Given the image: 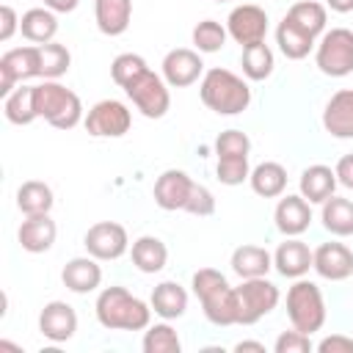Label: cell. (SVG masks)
Returning <instances> with one entry per match:
<instances>
[{"label": "cell", "instance_id": "6da1fadb", "mask_svg": "<svg viewBox=\"0 0 353 353\" xmlns=\"http://www.w3.org/2000/svg\"><path fill=\"white\" fill-rule=\"evenodd\" d=\"M97 323L108 331H143L152 323V306L127 287H105L94 301Z\"/></svg>", "mask_w": 353, "mask_h": 353}, {"label": "cell", "instance_id": "7a4b0ae2", "mask_svg": "<svg viewBox=\"0 0 353 353\" xmlns=\"http://www.w3.org/2000/svg\"><path fill=\"white\" fill-rule=\"evenodd\" d=\"M199 97L218 116H240L251 105V85L243 74H234L223 66H212L199 80Z\"/></svg>", "mask_w": 353, "mask_h": 353}, {"label": "cell", "instance_id": "3957f363", "mask_svg": "<svg viewBox=\"0 0 353 353\" xmlns=\"http://www.w3.org/2000/svg\"><path fill=\"white\" fill-rule=\"evenodd\" d=\"M190 287H193V295L201 303L204 317L212 325H218V328L237 325V295H234V287L229 284V279L221 270L199 268L190 276Z\"/></svg>", "mask_w": 353, "mask_h": 353}, {"label": "cell", "instance_id": "277c9868", "mask_svg": "<svg viewBox=\"0 0 353 353\" xmlns=\"http://www.w3.org/2000/svg\"><path fill=\"white\" fill-rule=\"evenodd\" d=\"M33 91H36V113L50 127H55V130H74L85 119L80 97L72 88H66L63 83L41 80V83L33 85Z\"/></svg>", "mask_w": 353, "mask_h": 353}, {"label": "cell", "instance_id": "5b68a950", "mask_svg": "<svg viewBox=\"0 0 353 353\" xmlns=\"http://www.w3.org/2000/svg\"><path fill=\"white\" fill-rule=\"evenodd\" d=\"M287 320L292 328L303 331V334H317L325 325L328 309H325V298L323 290L317 287V281L312 279H292V284L287 287Z\"/></svg>", "mask_w": 353, "mask_h": 353}, {"label": "cell", "instance_id": "8992f818", "mask_svg": "<svg viewBox=\"0 0 353 353\" xmlns=\"http://www.w3.org/2000/svg\"><path fill=\"white\" fill-rule=\"evenodd\" d=\"M234 295H237V325H254V323H259L281 301V290L268 276L240 279V284L234 287Z\"/></svg>", "mask_w": 353, "mask_h": 353}, {"label": "cell", "instance_id": "52a82bcc", "mask_svg": "<svg viewBox=\"0 0 353 353\" xmlns=\"http://www.w3.org/2000/svg\"><path fill=\"white\" fill-rule=\"evenodd\" d=\"M314 66L325 77H347L353 72V30L331 28L314 44Z\"/></svg>", "mask_w": 353, "mask_h": 353}, {"label": "cell", "instance_id": "ba28073f", "mask_svg": "<svg viewBox=\"0 0 353 353\" xmlns=\"http://www.w3.org/2000/svg\"><path fill=\"white\" fill-rule=\"evenodd\" d=\"M127 99L135 105V110L146 119H163L171 110V85L157 72H143L135 83L124 88Z\"/></svg>", "mask_w": 353, "mask_h": 353}, {"label": "cell", "instance_id": "9c48e42d", "mask_svg": "<svg viewBox=\"0 0 353 353\" xmlns=\"http://www.w3.org/2000/svg\"><path fill=\"white\" fill-rule=\"evenodd\" d=\"M83 124L91 138H121L132 127V110L121 99H99L88 108Z\"/></svg>", "mask_w": 353, "mask_h": 353}, {"label": "cell", "instance_id": "30bf717a", "mask_svg": "<svg viewBox=\"0 0 353 353\" xmlns=\"http://www.w3.org/2000/svg\"><path fill=\"white\" fill-rule=\"evenodd\" d=\"M83 245H85V254L97 256L99 262H116L130 251L132 243H130V234H127V229L121 223L97 221L83 234Z\"/></svg>", "mask_w": 353, "mask_h": 353}, {"label": "cell", "instance_id": "8fae6325", "mask_svg": "<svg viewBox=\"0 0 353 353\" xmlns=\"http://www.w3.org/2000/svg\"><path fill=\"white\" fill-rule=\"evenodd\" d=\"M30 77H41L39 44L14 47L0 55V97H8L19 83H25Z\"/></svg>", "mask_w": 353, "mask_h": 353}, {"label": "cell", "instance_id": "7c38bea8", "mask_svg": "<svg viewBox=\"0 0 353 353\" xmlns=\"http://www.w3.org/2000/svg\"><path fill=\"white\" fill-rule=\"evenodd\" d=\"M226 30H229V39L237 41L240 47L259 44L268 36V11L256 3H240L229 11Z\"/></svg>", "mask_w": 353, "mask_h": 353}, {"label": "cell", "instance_id": "4fadbf2b", "mask_svg": "<svg viewBox=\"0 0 353 353\" xmlns=\"http://www.w3.org/2000/svg\"><path fill=\"white\" fill-rule=\"evenodd\" d=\"M160 74L171 88H188L204 77V61L199 50L190 47H174L163 55Z\"/></svg>", "mask_w": 353, "mask_h": 353}, {"label": "cell", "instance_id": "5bb4252c", "mask_svg": "<svg viewBox=\"0 0 353 353\" xmlns=\"http://www.w3.org/2000/svg\"><path fill=\"white\" fill-rule=\"evenodd\" d=\"M312 270L325 279V281H345V279H353V251L339 243V240H328V243H320L314 248V262H312Z\"/></svg>", "mask_w": 353, "mask_h": 353}, {"label": "cell", "instance_id": "9a60e30c", "mask_svg": "<svg viewBox=\"0 0 353 353\" xmlns=\"http://www.w3.org/2000/svg\"><path fill=\"white\" fill-rule=\"evenodd\" d=\"M39 331L44 339L61 345L77 334V312L66 301H47L39 312Z\"/></svg>", "mask_w": 353, "mask_h": 353}, {"label": "cell", "instance_id": "2e32d148", "mask_svg": "<svg viewBox=\"0 0 353 353\" xmlns=\"http://www.w3.org/2000/svg\"><path fill=\"white\" fill-rule=\"evenodd\" d=\"M193 176L182 168H165L157 179H154V204L165 212H176V210H185V201L190 196V188H193Z\"/></svg>", "mask_w": 353, "mask_h": 353}, {"label": "cell", "instance_id": "e0dca14e", "mask_svg": "<svg viewBox=\"0 0 353 353\" xmlns=\"http://www.w3.org/2000/svg\"><path fill=\"white\" fill-rule=\"evenodd\" d=\"M273 223L284 237H301L312 226V204L301 193L279 196V204L273 210Z\"/></svg>", "mask_w": 353, "mask_h": 353}, {"label": "cell", "instance_id": "ac0fdd59", "mask_svg": "<svg viewBox=\"0 0 353 353\" xmlns=\"http://www.w3.org/2000/svg\"><path fill=\"white\" fill-rule=\"evenodd\" d=\"M314 262V248L303 243L301 237H284L279 248L273 251V270L284 279H303L312 270Z\"/></svg>", "mask_w": 353, "mask_h": 353}, {"label": "cell", "instance_id": "d6986e66", "mask_svg": "<svg viewBox=\"0 0 353 353\" xmlns=\"http://www.w3.org/2000/svg\"><path fill=\"white\" fill-rule=\"evenodd\" d=\"M323 130L339 141L353 138V88H339L331 94L323 108Z\"/></svg>", "mask_w": 353, "mask_h": 353}, {"label": "cell", "instance_id": "ffe728a7", "mask_svg": "<svg viewBox=\"0 0 353 353\" xmlns=\"http://www.w3.org/2000/svg\"><path fill=\"white\" fill-rule=\"evenodd\" d=\"M61 281L69 292L74 295H88L94 290H99L102 284V268H99V259L85 254V256H72L63 270H61Z\"/></svg>", "mask_w": 353, "mask_h": 353}, {"label": "cell", "instance_id": "44dd1931", "mask_svg": "<svg viewBox=\"0 0 353 353\" xmlns=\"http://www.w3.org/2000/svg\"><path fill=\"white\" fill-rule=\"evenodd\" d=\"M58 237V226L55 221L47 215H25V221L17 229V240L22 245V251L28 254H47L55 245Z\"/></svg>", "mask_w": 353, "mask_h": 353}, {"label": "cell", "instance_id": "7402d4cb", "mask_svg": "<svg viewBox=\"0 0 353 353\" xmlns=\"http://www.w3.org/2000/svg\"><path fill=\"white\" fill-rule=\"evenodd\" d=\"M336 171L331 165H323V163H314V165H306L301 171V179H298V193L309 201V204H323L325 199H331L336 193Z\"/></svg>", "mask_w": 353, "mask_h": 353}, {"label": "cell", "instance_id": "603a6c76", "mask_svg": "<svg viewBox=\"0 0 353 353\" xmlns=\"http://www.w3.org/2000/svg\"><path fill=\"white\" fill-rule=\"evenodd\" d=\"M229 265L237 279H256V276H268L273 270V254L265 245L243 243L232 251Z\"/></svg>", "mask_w": 353, "mask_h": 353}, {"label": "cell", "instance_id": "cb8c5ba5", "mask_svg": "<svg viewBox=\"0 0 353 353\" xmlns=\"http://www.w3.org/2000/svg\"><path fill=\"white\" fill-rule=\"evenodd\" d=\"M149 306L160 320H179L188 312V290L179 281H160L149 295Z\"/></svg>", "mask_w": 353, "mask_h": 353}, {"label": "cell", "instance_id": "d4e9b609", "mask_svg": "<svg viewBox=\"0 0 353 353\" xmlns=\"http://www.w3.org/2000/svg\"><path fill=\"white\" fill-rule=\"evenodd\" d=\"M94 22L105 36L127 33L132 22V0H94Z\"/></svg>", "mask_w": 353, "mask_h": 353}, {"label": "cell", "instance_id": "484cf974", "mask_svg": "<svg viewBox=\"0 0 353 353\" xmlns=\"http://www.w3.org/2000/svg\"><path fill=\"white\" fill-rule=\"evenodd\" d=\"M19 33H22V39L30 41V44L55 41V33H58V14L50 11L47 6L28 8V11L19 17Z\"/></svg>", "mask_w": 353, "mask_h": 353}, {"label": "cell", "instance_id": "4316f807", "mask_svg": "<svg viewBox=\"0 0 353 353\" xmlns=\"http://www.w3.org/2000/svg\"><path fill=\"white\" fill-rule=\"evenodd\" d=\"M130 259L141 273H160L168 265V245L154 234H141L130 245Z\"/></svg>", "mask_w": 353, "mask_h": 353}, {"label": "cell", "instance_id": "83f0119b", "mask_svg": "<svg viewBox=\"0 0 353 353\" xmlns=\"http://www.w3.org/2000/svg\"><path fill=\"white\" fill-rule=\"evenodd\" d=\"M284 19H290L295 28H301L312 39H320L328 25V8L325 3H317V0H298L287 8Z\"/></svg>", "mask_w": 353, "mask_h": 353}, {"label": "cell", "instance_id": "f1b7e54d", "mask_svg": "<svg viewBox=\"0 0 353 353\" xmlns=\"http://www.w3.org/2000/svg\"><path fill=\"white\" fill-rule=\"evenodd\" d=\"M248 185L262 199H279L287 190V168L281 163H276V160H265V163L251 168Z\"/></svg>", "mask_w": 353, "mask_h": 353}, {"label": "cell", "instance_id": "f546056e", "mask_svg": "<svg viewBox=\"0 0 353 353\" xmlns=\"http://www.w3.org/2000/svg\"><path fill=\"white\" fill-rule=\"evenodd\" d=\"M320 223L334 237H350L353 234V201L345 196H331L320 204Z\"/></svg>", "mask_w": 353, "mask_h": 353}, {"label": "cell", "instance_id": "4dcf8cb0", "mask_svg": "<svg viewBox=\"0 0 353 353\" xmlns=\"http://www.w3.org/2000/svg\"><path fill=\"white\" fill-rule=\"evenodd\" d=\"M3 116L14 127H28L39 119L36 113V91L33 85L19 83L8 97H3Z\"/></svg>", "mask_w": 353, "mask_h": 353}, {"label": "cell", "instance_id": "1f68e13d", "mask_svg": "<svg viewBox=\"0 0 353 353\" xmlns=\"http://www.w3.org/2000/svg\"><path fill=\"white\" fill-rule=\"evenodd\" d=\"M55 204V193L41 179H28L17 188V210L22 215H47Z\"/></svg>", "mask_w": 353, "mask_h": 353}, {"label": "cell", "instance_id": "d6a6232c", "mask_svg": "<svg viewBox=\"0 0 353 353\" xmlns=\"http://www.w3.org/2000/svg\"><path fill=\"white\" fill-rule=\"evenodd\" d=\"M276 44H279V50H281V55L287 61H303L314 50L317 39H312L309 33H303L301 28H295L290 19H281L276 25Z\"/></svg>", "mask_w": 353, "mask_h": 353}, {"label": "cell", "instance_id": "836d02e7", "mask_svg": "<svg viewBox=\"0 0 353 353\" xmlns=\"http://www.w3.org/2000/svg\"><path fill=\"white\" fill-rule=\"evenodd\" d=\"M240 66H243V77H245V80L262 83V80H268V77L273 74V69H276V55H273V50H270L265 41L248 44V47H243V52H240Z\"/></svg>", "mask_w": 353, "mask_h": 353}, {"label": "cell", "instance_id": "e575fe53", "mask_svg": "<svg viewBox=\"0 0 353 353\" xmlns=\"http://www.w3.org/2000/svg\"><path fill=\"white\" fill-rule=\"evenodd\" d=\"M141 350H143V353H179V350H182V339H179L176 328L171 325V320L149 323V325L143 328Z\"/></svg>", "mask_w": 353, "mask_h": 353}, {"label": "cell", "instance_id": "d590c367", "mask_svg": "<svg viewBox=\"0 0 353 353\" xmlns=\"http://www.w3.org/2000/svg\"><path fill=\"white\" fill-rule=\"evenodd\" d=\"M72 66V52L61 41H47L39 44V69L41 80H61Z\"/></svg>", "mask_w": 353, "mask_h": 353}, {"label": "cell", "instance_id": "8d00e7d4", "mask_svg": "<svg viewBox=\"0 0 353 353\" xmlns=\"http://www.w3.org/2000/svg\"><path fill=\"white\" fill-rule=\"evenodd\" d=\"M193 50H199L201 55H210V52H221L226 47V39H229V30L226 25H221L218 19H201L193 33Z\"/></svg>", "mask_w": 353, "mask_h": 353}, {"label": "cell", "instance_id": "74e56055", "mask_svg": "<svg viewBox=\"0 0 353 353\" xmlns=\"http://www.w3.org/2000/svg\"><path fill=\"white\" fill-rule=\"evenodd\" d=\"M143 72H149V63L143 55L138 52H119L113 61H110V77L119 88H127L130 83H135Z\"/></svg>", "mask_w": 353, "mask_h": 353}, {"label": "cell", "instance_id": "f35d334b", "mask_svg": "<svg viewBox=\"0 0 353 353\" xmlns=\"http://www.w3.org/2000/svg\"><path fill=\"white\" fill-rule=\"evenodd\" d=\"M248 176H251L248 157H218V163H215V179L221 185L234 188V185L248 182Z\"/></svg>", "mask_w": 353, "mask_h": 353}, {"label": "cell", "instance_id": "ab89813d", "mask_svg": "<svg viewBox=\"0 0 353 353\" xmlns=\"http://www.w3.org/2000/svg\"><path fill=\"white\" fill-rule=\"evenodd\" d=\"M251 154V138L243 130H223L215 138V157H248Z\"/></svg>", "mask_w": 353, "mask_h": 353}, {"label": "cell", "instance_id": "60d3db41", "mask_svg": "<svg viewBox=\"0 0 353 353\" xmlns=\"http://www.w3.org/2000/svg\"><path fill=\"white\" fill-rule=\"evenodd\" d=\"M182 212H190V215H199V218L212 215L215 212V196H212V190L207 185H201V182H193L190 196H188Z\"/></svg>", "mask_w": 353, "mask_h": 353}, {"label": "cell", "instance_id": "b9f144b4", "mask_svg": "<svg viewBox=\"0 0 353 353\" xmlns=\"http://www.w3.org/2000/svg\"><path fill=\"white\" fill-rule=\"evenodd\" d=\"M273 350L276 353H309V350H314V342H312V334L292 328V331H281L276 336Z\"/></svg>", "mask_w": 353, "mask_h": 353}, {"label": "cell", "instance_id": "7bdbcfd3", "mask_svg": "<svg viewBox=\"0 0 353 353\" xmlns=\"http://www.w3.org/2000/svg\"><path fill=\"white\" fill-rule=\"evenodd\" d=\"M317 353H353V336H345V334H331V336H323L317 345H314Z\"/></svg>", "mask_w": 353, "mask_h": 353}, {"label": "cell", "instance_id": "ee69618b", "mask_svg": "<svg viewBox=\"0 0 353 353\" xmlns=\"http://www.w3.org/2000/svg\"><path fill=\"white\" fill-rule=\"evenodd\" d=\"M19 30V17L11 6H0V41H11V36Z\"/></svg>", "mask_w": 353, "mask_h": 353}, {"label": "cell", "instance_id": "f6af8a7d", "mask_svg": "<svg viewBox=\"0 0 353 353\" xmlns=\"http://www.w3.org/2000/svg\"><path fill=\"white\" fill-rule=\"evenodd\" d=\"M334 171H336V182H339L342 188L353 190V152H350V154H342V157L336 160Z\"/></svg>", "mask_w": 353, "mask_h": 353}, {"label": "cell", "instance_id": "bcb514c9", "mask_svg": "<svg viewBox=\"0 0 353 353\" xmlns=\"http://www.w3.org/2000/svg\"><path fill=\"white\" fill-rule=\"evenodd\" d=\"M44 6L55 14H72L80 6V0H44Z\"/></svg>", "mask_w": 353, "mask_h": 353}, {"label": "cell", "instance_id": "7dc6e473", "mask_svg": "<svg viewBox=\"0 0 353 353\" xmlns=\"http://www.w3.org/2000/svg\"><path fill=\"white\" fill-rule=\"evenodd\" d=\"M265 353V345L262 342H254V339H243V342H237L234 345V353Z\"/></svg>", "mask_w": 353, "mask_h": 353}, {"label": "cell", "instance_id": "c3c4849f", "mask_svg": "<svg viewBox=\"0 0 353 353\" xmlns=\"http://www.w3.org/2000/svg\"><path fill=\"white\" fill-rule=\"evenodd\" d=\"M325 8H331L334 14H350L353 11V0H325Z\"/></svg>", "mask_w": 353, "mask_h": 353}, {"label": "cell", "instance_id": "681fc988", "mask_svg": "<svg viewBox=\"0 0 353 353\" xmlns=\"http://www.w3.org/2000/svg\"><path fill=\"white\" fill-rule=\"evenodd\" d=\"M215 3H232V0H215Z\"/></svg>", "mask_w": 353, "mask_h": 353}]
</instances>
